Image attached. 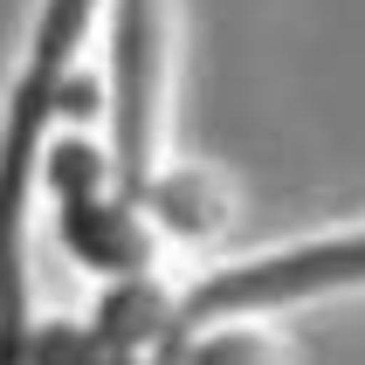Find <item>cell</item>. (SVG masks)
I'll return each mask as SVG.
<instances>
[{
    "mask_svg": "<svg viewBox=\"0 0 365 365\" xmlns=\"http://www.w3.org/2000/svg\"><path fill=\"white\" fill-rule=\"evenodd\" d=\"M35 180L48 200H83V193H103L110 186V145L97 138H83V131H62V138L41 145V165H35Z\"/></svg>",
    "mask_w": 365,
    "mask_h": 365,
    "instance_id": "obj_5",
    "label": "cell"
},
{
    "mask_svg": "<svg viewBox=\"0 0 365 365\" xmlns=\"http://www.w3.org/2000/svg\"><path fill=\"white\" fill-rule=\"evenodd\" d=\"M56 242L62 255L103 283H124V276H152V255H159V235L145 221L138 200H124L118 186L103 193H83V200L56 207Z\"/></svg>",
    "mask_w": 365,
    "mask_h": 365,
    "instance_id": "obj_2",
    "label": "cell"
},
{
    "mask_svg": "<svg viewBox=\"0 0 365 365\" xmlns=\"http://www.w3.org/2000/svg\"><path fill=\"white\" fill-rule=\"evenodd\" d=\"M180 365H283V345L262 324H214L180 345Z\"/></svg>",
    "mask_w": 365,
    "mask_h": 365,
    "instance_id": "obj_7",
    "label": "cell"
},
{
    "mask_svg": "<svg viewBox=\"0 0 365 365\" xmlns=\"http://www.w3.org/2000/svg\"><path fill=\"white\" fill-rule=\"evenodd\" d=\"M103 110V83L90 76V69H69V76L56 83V118H69V124H90Z\"/></svg>",
    "mask_w": 365,
    "mask_h": 365,
    "instance_id": "obj_8",
    "label": "cell"
},
{
    "mask_svg": "<svg viewBox=\"0 0 365 365\" xmlns=\"http://www.w3.org/2000/svg\"><path fill=\"white\" fill-rule=\"evenodd\" d=\"M173 317H180V304H173L152 276H124V283H103L90 331H97L103 351H118V359H159V351L180 338Z\"/></svg>",
    "mask_w": 365,
    "mask_h": 365,
    "instance_id": "obj_3",
    "label": "cell"
},
{
    "mask_svg": "<svg viewBox=\"0 0 365 365\" xmlns=\"http://www.w3.org/2000/svg\"><path fill=\"white\" fill-rule=\"evenodd\" d=\"M21 365H159V359H118L103 351V338L76 317H48V324H28V351Z\"/></svg>",
    "mask_w": 365,
    "mask_h": 365,
    "instance_id": "obj_6",
    "label": "cell"
},
{
    "mask_svg": "<svg viewBox=\"0 0 365 365\" xmlns=\"http://www.w3.org/2000/svg\"><path fill=\"white\" fill-rule=\"evenodd\" d=\"M152 235H173V242H214L227 227V186L200 165H159L152 186L138 193Z\"/></svg>",
    "mask_w": 365,
    "mask_h": 365,
    "instance_id": "obj_4",
    "label": "cell"
},
{
    "mask_svg": "<svg viewBox=\"0 0 365 365\" xmlns=\"http://www.w3.org/2000/svg\"><path fill=\"white\" fill-rule=\"evenodd\" d=\"M165 69H173V21L165 0H110V186L138 200L159 173V131H165Z\"/></svg>",
    "mask_w": 365,
    "mask_h": 365,
    "instance_id": "obj_1",
    "label": "cell"
}]
</instances>
